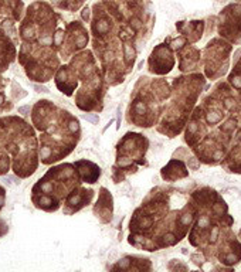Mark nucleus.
<instances>
[{
  "instance_id": "obj_1",
  "label": "nucleus",
  "mask_w": 241,
  "mask_h": 272,
  "mask_svg": "<svg viewBox=\"0 0 241 272\" xmlns=\"http://www.w3.org/2000/svg\"><path fill=\"white\" fill-rule=\"evenodd\" d=\"M84 118H85V119H88V121H91V122H94V123H95V122H98V118H97V116H94V115H84Z\"/></svg>"
},
{
  "instance_id": "obj_2",
  "label": "nucleus",
  "mask_w": 241,
  "mask_h": 272,
  "mask_svg": "<svg viewBox=\"0 0 241 272\" xmlns=\"http://www.w3.org/2000/svg\"><path fill=\"white\" fill-rule=\"evenodd\" d=\"M36 89H38L40 92H47V88H44V86H37L36 85Z\"/></svg>"
},
{
  "instance_id": "obj_3",
  "label": "nucleus",
  "mask_w": 241,
  "mask_h": 272,
  "mask_svg": "<svg viewBox=\"0 0 241 272\" xmlns=\"http://www.w3.org/2000/svg\"><path fill=\"white\" fill-rule=\"evenodd\" d=\"M1 102H3V96L0 95V104H1Z\"/></svg>"
}]
</instances>
